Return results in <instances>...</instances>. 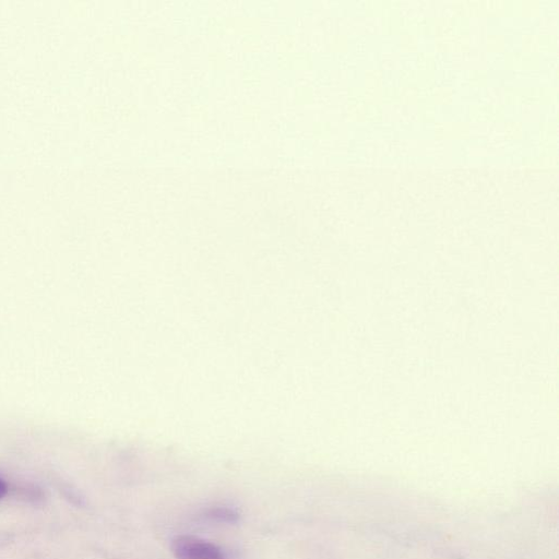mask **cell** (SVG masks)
Instances as JSON below:
<instances>
[{
  "label": "cell",
  "mask_w": 559,
  "mask_h": 559,
  "mask_svg": "<svg viewBox=\"0 0 559 559\" xmlns=\"http://www.w3.org/2000/svg\"><path fill=\"white\" fill-rule=\"evenodd\" d=\"M176 559H225L215 544L192 535H178L170 543Z\"/></svg>",
  "instance_id": "obj_1"
},
{
  "label": "cell",
  "mask_w": 559,
  "mask_h": 559,
  "mask_svg": "<svg viewBox=\"0 0 559 559\" xmlns=\"http://www.w3.org/2000/svg\"><path fill=\"white\" fill-rule=\"evenodd\" d=\"M8 484L0 478V499H2L8 493Z\"/></svg>",
  "instance_id": "obj_3"
},
{
  "label": "cell",
  "mask_w": 559,
  "mask_h": 559,
  "mask_svg": "<svg viewBox=\"0 0 559 559\" xmlns=\"http://www.w3.org/2000/svg\"><path fill=\"white\" fill-rule=\"evenodd\" d=\"M204 515L210 520L223 523H235L239 519L238 512L229 507L210 508Z\"/></svg>",
  "instance_id": "obj_2"
}]
</instances>
